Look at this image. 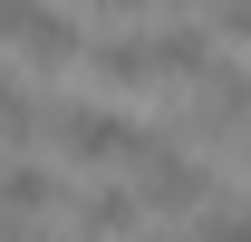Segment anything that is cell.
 <instances>
[{
    "label": "cell",
    "mask_w": 251,
    "mask_h": 242,
    "mask_svg": "<svg viewBox=\"0 0 251 242\" xmlns=\"http://www.w3.org/2000/svg\"><path fill=\"white\" fill-rule=\"evenodd\" d=\"M49 204H58V175L10 155L0 165V242H49Z\"/></svg>",
    "instance_id": "cell-3"
},
{
    "label": "cell",
    "mask_w": 251,
    "mask_h": 242,
    "mask_svg": "<svg viewBox=\"0 0 251 242\" xmlns=\"http://www.w3.org/2000/svg\"><path fill=\"white\" fill-rule=\"evenodd\" d=\"M29 126H39V97L20 78H0V146H29Z\"/></svg>",
    "instance_id": "cell-7"
},
{
    "label": "cell",
    "mask_w": 251,
    "mask_h": 242,
    "mask_svg": "<svg viewBox=\"0 0 251 242\" xmlns=\"http://www.w3.org/2000/svg\"><path fill=\"white\" fill-rule=\"evenodd\" d=\"M193 242H251V223H242V194H232V184H213V194L193 204Z\"/></svg>",
    "instance_id": "cell-6"
},
{
    "label": "cell",
    "mask_w": 251,
    "mask_h": 242,
    "mask_svg": "<svg viewBox=\"0 0 251 242\" xmlns=\"http://www.w3.org/2000/svg\"><path fill=\"white\" fill-rule=\"evenodd\" d=\"M203 68H213V30H193V20H164V30H135V39L97 49L106 88H174V78H203Z\"/></svg>",
    "instance_id": "cell-1"
},
{
    "label": "cell",
    "mask_w": 251,
    "mask_h": 242,
    "mask_svg": "<svg viewBox=\"0 0 251 242\" xmlns=\"http://www.w3.org/2000/svg\"><path fill=\"white\" fill-rule=\"evenodd\" d=\"M97 10H116V20H135V10H155V0H97Z\"/></svg>",
    "instance_id": "cell-8"
},
{
    "label": "cell",
    "mask_w": 251,
    "mask_h": 242,
    "mask_svg": "<svg viewBox=\"0 0 251 242\" xmlns=\"http://www.w3.org/2000/svg\"><path fill=\"white\" fill-rule=\"evenodd\" d=\"M0 49H29L39 68H77V59H87L77 30H68L49 0H0Z\"/></svg>",
    "instance_id": "cell-4"
},
{
    "label": "cell",
    "mask_w": 251,
    "mask_h": 242,
    "mask_svg": "<svg viewBox=\"0 0 251 242\" xmlns=\"http://www.w3.org/2000/svg\"><path fill=\"white\" fill-rule=\"evenodd\" d=\"M135 223H145L135 194H77V204H68V233L77 242H135Z\"/></svg>",
    "instance_id": "cell-5"
},
{
    "label": "cell",
    "mask_w": 251,
    "mask_h": 242,
    "mask_svg": "<svg viewBox=\"0 0 251 242\" xmlns=\"http://www.w3.org/2000/svg\"><path fill=\"white\" fill-rule=\"evenodd\" d=\"M49 136H58V155H77V165H145V155L164 146L155 126L116 117V107H58V117H49Z\"/></svg>",
    "instance_id": "cell-2"
}]
</instances>
